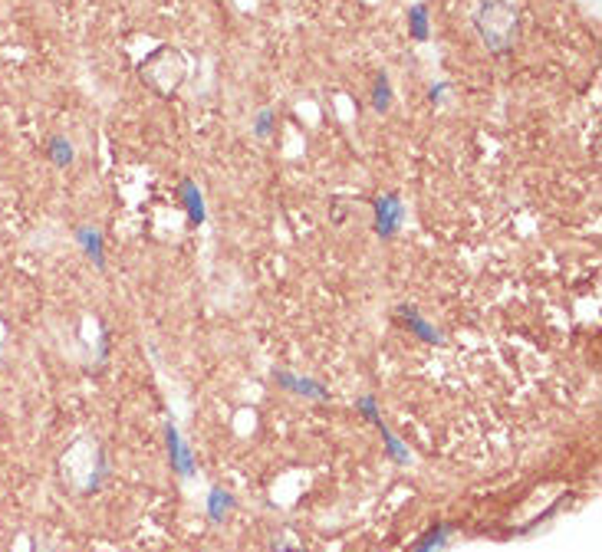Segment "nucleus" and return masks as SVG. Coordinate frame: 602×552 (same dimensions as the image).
Wrapping results in <instances>:
<instances>
[{
    "instance_id": "nucleus-5",
    "label": "nucleus",
    "mask_w": 602,
    "mask_h": 552,
    "mask_svg": "<svg viewBox=\"0 0 602 552\" xmlns=\"http://www.w3.org/2000/svg\"><path fill=\"white\" fill-rule=\"evenodd\" d=\"M47 155H50V162L56 164V168H66V164H73V145L66 141V138H50V145H47Z\"/></svg>"
},
{
    "instance_id": "nucleus-3",
    "label": "nucleus",
    "mask_w": 602,
    "mask_h": 552,
    "mask_svg": "<svg viewBox=\"0 0 602 552\" xmlns=\"http://www.w3.org/2000/svg\"><path fill=\"white\" fill-rule=\"evenodd\" d=\"M181 194H185V207H188L191 221H194V224H201V221H204V204H201V191H198V184H194L191 178H185V181H181Z\"/></svg>"
},
{
    "instance_id": "nucleus-11",
    "label": "nucleus",
    "mask_w": 602,
    "mask_h": 552,
    "mask_svg": "<svg viewBox=\"0 0 602 552\" xmlns=\"http://www.w3.org/2000/svg\"><path fill=\"white\" fill-rule=\"evenodd\" d=\"M231 497H227L224 490H211V500H208V510H211V516L214 519H221V516H224V510L227 506H231Z\"/></svg>"
},
{
    "instance_id": "nucleus-10",
    "label": "nucleus",
    "mask_w": 602,
    "mask_h": 552,
    "mask_svg": "<svg viewBox=\"0 0 602 552\" xmlns=\"http://www.w3.org/2000/svg\"><path fill=\"white\" fill-rule=\"evenodd\" d=\"M401 316H405V319L412 322V329L418 332V336H421V339H428V342H441L438 332H431V326H428L425 319H418V313H415V309H408V306H401Z\"/></svg>"
},
{
    "instance_id": "nucleus-6",
    "label": "nucleus",
    "mask_w": 602,
    "mask_h": 552,
    "mask_svg": "<svg viewBox=\"0 0 602 552\" xmlns=\"http://www.w3.org/2000/svg\"><path fill=\"white\" fill-rule=\"evenodd\" d=\"M76 237L83 240V247H86V253L96 260V264L102 266V237H99V230H89V227H79V234Z\"/></svg>"
},
{
    "instance_id": "nucleus-1",
    "label": "nucleus",
    "mask_w": 602,
    "mask_h": 552,
    "mask_svg": "<svg viewBox=\"0 0 602 552\" xmlns=\"http://www.w3.org/2000/svg\"><path fill=\"white\" fill-rule=\"evenodd\" d=\"M474 30L494 56H507L520 40V7L514 0H477Z\"/></svg>"
},
{
    "instance_id": "nucleus-13",
    "label": "nucleus",
    "mask_w": 602,
    "mask_h": 552,
    "mask_svg": "<svg viewBox=\"0 0 602 552\" xmlns=\"http://www.w3.org/2000/svg\"><path fill=\"white\" fill-rule=\"evenodd\" d=\"M378 427H382V424H378ZM382 440L389 444V451H392V457H395V464H408V451H405V447H401L399 440L392 438V434L385 431V427H382Z\"/></svg>"
},
{
    "instance_id": "nucleus-4",
    "label": "nucleus",
    "mask_w": 602,
    "mask_h": 552,
    "mask_svg": "<svg viewBox=\"0 0 602 552\" xmlns=\"http://www.w3.org/2000/svg\"><path fill=\"white\" fill-rule=\"evenodd\" d=\"M389 105H392V86H389V76H385V73H378V76H376V89H372V109H376V112L382 115V112H389Z\"/></svg>"
},
{
    "instance_id": "nucleus-7",
    "label": "nucleus",
    "mask_w": 602,
    "mask_h": 552,
    "mask_svg": "<svg viewBox=\"0 0 602 552\" xmlns=\"http://www.w3.org/2000/svg\"><path fill=\"white\" fill-rule=\"evenodd\" d=\"M408 33H412L415 40H428V13H425V3L412 7V13H408Z\"/></svg>"
},
{
    "instance_id": "nucleus-2",
    "label": "nucleus",
    "mask_w": 602,
    "mask_h": 552,
    "mask_svg": "<svg viewBox=\"0 0 602 552\" xmlns=\"http://www.w3.org/2000/svg\"><path fill=\"white\" fill-rule=\"evenodd\" d=\"M378 207V234H385V237H392L395 234V227H399L401 221V204L395 194H385V198H378L376 201Z\"/></svg>"
},
{
    "instance_id": "nucleus-8",
    "label": "nucleus",
    "mask_w": 602,
    "mask_h": 552,
    "mask_svg": "<svg viewBox=\"0 0 602 552\" xmlns=\"http://www.w3.org/2000/svg\"><path fill=\"white\" fill-rule=\"evenodd\" d=\"M276 378H280V385H287V388H296V391H303V395H313V398H329L326 391L319 388V385H313V381H306V378H290V375H283V372H276Z\"/></svg>"
},
{
    "instance_id": "nucleus-12",
    "label": "nucleus",
    "mask_w": 602,
    "mask_h": 552,
    "mask_svg": "<svg viewBox=\"0 0 602 552\" xmlns=\"http://www.w3.org/2000/svg\"><path fill=\"white\" fill-rule=\"evenodd\" d=\"M270 132H274V109H264V112L257 115V122H253V135L270 138Z\"/></svg>"
},
{
    "instance_id": "nucleus-9",
    "label": "nucleus",
    "mask_w": 602,
    "mask_h": 552,
    "mask_svg": "<svg viewBox=\"0 0 602 552\" xmlns=\"http://www.w3.org/2000/svg\"><path fill=\"white\" fill-rule=\"evenodd\" d=\"M451 533V526H435V529H428L425 533V540L418 542V549L415 552H438L441 546H444V536Z\"/></svg>"
}]
</instances>
